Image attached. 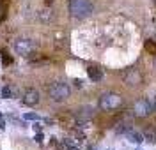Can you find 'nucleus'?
I'll list each match as a JSON object with an SVG mask.
<instances>
[{
	"label": "nucleus",
	"mask_w": 156,
	"mask_h": 150,
	"mask_svg": "<svg viewBox=\"0 0 156 150\" xmlns=\"http://www.w3.org/2000/svg\"><path fill=\"white\" fill-rule=\"evenodd\" d=\"M69 12L73 18L83 20L92 14V4L89 0H69Z\"/></svg>",
	"instance_id": "nucleus-1"
},
{
	"label": "nucleus",
	"mask_w": 156,
	"mask_h": 150,
	"mask_svg": "<svg viewBox=\"0 0 156 150\" xmlns=\"http://www.w3.org/2000/svg\"><path fill=\"white\" fill-rule=\"evenodd\" d=\"M48 94L55 102H62V101H66L69 97L71 88H69V85L62 83V81H55L48 87Z\"/></svg>",
	"instance_id": "nucleus-2"
},
{
	"label": "nucleus",
	"mask_w": 156,
	"mask_h": 150,
	"mask_svg": "<svg viewBox=\"0 0 156 150\" xmlns=\"http://www.w3.org/2000/svg\"><path fill=\"white\" fill-rule=\"evenodd\" d=\"M122 104V97L115 94V92H107L99 97V108L105 111H112V110H117L119 106Z\"/></svg>",
	"instance_id": "nucleus-3"
},
{
	"label": "nucleus",
	"mask_w": 156,
	"mask_h": 150,
	"mask_svg": "<svg viewBox=\"0 0 156 150\" xmlns=\"http://www.w3.org/2000/svg\"><path fill=\"white\" fill-rule=\"evenodd\" d=\"M14 50L21 57H30L34 51L37 50V44H36V41H32V39H18L14 42Z\"/></svg>",
	"instance_id": "nucleus-4"
},
{
	"label": "nucleus",
	"mask_w": 156,
	"mask_h": 150,
	"mask_svg": "<svg viewBox=\"0 0 156 150\" xmlns=\"http://www.w3.org/2000/svg\"><path fill=\"white\" fill-rule=\"evenodd\" d=\"M151 111H153V106L146 99H138L135 102V106H133V115L136 118H146V117L151 115Z\"/></svg>",
	"instance_id": "nucleus-5"
},
{
	"label": "nucleus",
	"mask_w": 156,
	"mask_h": 150,
	"mask_svg": "<svg viewBox=\"0 0 156 150\" xmlns=\"http://www.w3.org/2000/svg\"><path fill=\"white\" fill-rule=\"evenodd\" d=\"M122 80L126 85H131V87H136V85H140L142 83V72L135 67H129L122 72Z\"/></svg>",
	"instance_id": "nucleus-6"
},
{
	"label": "nucleus",
	"mask_w": 156,
	"mask_h": 150,
	"mask_svg": "<svg viewBox=\"0 0 156 150\" xmlns=\"http://www.w3.org/2000/svg\"><path fill=\"white\" fill-rule=\"evenodd\" d=\"M21 101H23V104H27V106H36L39 102V92L36 88H27Z\"/></svg>",
	"instance_id": "nucleus-7"
},
{
	"label": "nucleus",
	"mask_w": 156,
	"mask_h": 150,
	"mask_svg": "<svg viewBox=\"0 0 156 150\" xmlns=\"http://www.w3.org/2000/svg\"><path fill=\"white\" fill-rule=\"evenodd\" d=\"M92 115H94V111H92V108H82V110L76 113V117L75 118L78 120V122H87V120L92 118Z\"/></svg>",
	"instance_id": "nucleus-8"
},
{
	"label": "nucleus",
	"mask_w": 156,
	"mask_h": 150,
	"mask_svg": "<svg viewBox=\"0 0 156 150\" xmlns=\"http://www.w3.org/2000/svg\"><path fill=\"white\" fill-rule=\"evenodd\" d=\"M87 74H89V78L92 81H99L101 78H103V71L99 69V67H94V65H90L87 69Z\"/></svg>",
	"instance_id": "nucleus-9"
},
{
	"label": "nucleus",
	"mask_w": 156,
	"mask_h": 150,
	"mask_svg": "<svg viewBox=\"0 0 156 150\" xmlns=\"http://www.w3.org/2000/svg\"><path fill=\"white\" fill-rule=\"evenodd\" d=\"M144 140H147L149 143H156V129L154 127H147V129H144Z\"/></svg>",
	"instance_id": "nucleus-10"
},
{
	"label": "nucleus",
	"mask_w": 156,
	"mask_h": 150,
	"mask_svg": "<svg viewBox=\"0 0 156 150\" xmlns=\"http://www.w3.org/2000/svg\"><path fill=\"white\" fill-rule=\"evenodd\" d=\"M144 50L149 55H156V41H146L144 42Z\"/></svg>",
	"instance_id": "nucleus-11"
},
{
	"label": "nucleus",
	"mask_w": 156,
	"mask_h": 150,
	"mask_svg": "<svg viewBox=\"0 0 156 150\" xmlns=\"http://www.w3.org/2000/svg\"><path fill=\"white\" fill-rule=\"evenodd\" d=\"M128 140L133 143H140V141H144V136L138 132H133V131H128Z\"/></svg>",
	"instance_id": "nucleus-12"
},
{
	"label": "nucleus",
	"mask_w": 156,
	"mask_h": 150,
	"mask_svg": "<svg viewBox=\"0 0 156 150\" xmlns=\"http://www.w3.org/2000/svg\"><path fill=\"white\" fill-rule=\"evenodd\" d=\"M39 18H41V21H50V18H51V11L43 9L41 12H39Z\"/></svg>",
	"instance_id": "nucleus-13"
},
{
	"label": "nucleus",
	"mask_w": 156,
	"mask_h": 150,
	"mask_svg": "<svg viewBox=\"0 0 156 150\" xmlns=\"http://www.w3.org/2000/svg\"><path fill=\"white\" fill-rule=\"evenodd\" d=\"M2 97L4 99H11V87H4L2 88Z\"/></svg>",
	"instance_id": "nucleus-14"
},
{
	"label": "nucleus",
	"mask_w": 156,
	"mask_h": 150,
	"mask_svg": "<svg viewBox=\"0 0 156 150\" xmlns=\"http://www.w3.org/2000/svg\"><path fill=\"white\" fill-rule=\"evenodd\" d=\"M23 118H25V120H37L39 117L36 115V113H25V115H23Z\"/></svg>",
	"instance_id": "nucleus-15"
},
{
	"label": "nucleus",
	"mask_w": 156,
	"mask_h": 150,
	"mask_svg": "<svg viewBox=\"0 0 156 150\" xmlns=\"http://www.w3.org/2000/svg\"><path fill=\"white\" fill-rule=\"evenodd\" d=\"M5 18V5L0 2V20H4Z\"/></svg>",
	"instance_id": "nucleus-16"
},
{
	"label": "nucleus",
	"mask_w": 156,
	"mask_h": 150,
	"mask_svg": "<svg viewBox=\"0 0 156 150\" xmlns=\"http://www.w3.org/2000/svg\"><path fill=\"white\" fill-rule=\"evenodd\" d=\"M9 64H11V58L7 55H4V65H9Z\"/></svg>",
	"instance_id": "nucleus-17"
},
{
	"label": "nucleus",
	"mask_w": 156,
	"mask_h": 150,
	"mask_svg": "<svg viewBox=\"0 0 156 150\" xmlns=\"http://www.w3.org/2000/svg\"><path fill=\"white\" fill-rule=\"evenodd\" d=\"M36 141H37V143H43V134H41V132H37V136H36Z\"/></svg>",
	"instance_id": "nucleus-18"
},
{
	"label": "nucleus",
	"mask_w": 156,
	"mask_h": 150,
	"mask_svg": "<svg viewBox=\"0 0 156 150\" xmlns=\"http://www.w3.org/2000/svg\"><path fill=\"white\" fill-rule=\"evenodd\" d=\"M34 131H37V132H41V125H39V124H34Z\"/></svg>",
	"instance_id": "nucleus-19"
},
{
	"label": "nucleus",
	"mask_w": 156,
	"mask_h": 150,
	"mask_svg": "<svg viewBox=\"0 0 156 150\" xmlns=\"http://www.w3.org/2000/svg\"><path fill=\"white\" fill-rule=\"evenodd\" d=\"M151 106H153V111H156V97H154V101H153V104H151Z\"/></svg>",
	"instance_id": "nucleus-20"
},
{
	"label": "nucleus",
	"mask_w": 156,
	"mask_h": 150,
	"mask_svg": "<svg viewBox=\"0 0 156 150\" xmlns=\"http://www.w3.org/2000/svg\"><path fill=\"white\" fill-rule=\"evenodd\" d=\"M0 120H2V113H0Z\"/></svg>",
	"instance_id": "nucleus-21"
},
{
	"label": "nucleus",
	"mask_w": 156,
	"mask_h": 150,
	"mask_svg": "<svg viewBox=\"0 0 156 150\" xmlns=\"http://www.w3.org/2000/svg\"><path fill=\"white\" fill-rule=\"evenodd\" d=\"M0 92H2V88H0Z\"/></svg>",
	"instance_id": "nucleus-22"
},
{
	"label": "nucleus",
	"mask_w": 156,
	"mask_h": 150,
	"mask_svg": "<svg viewBox=\"0 0 156 150\" xmlns=\"http://www.w3.org/2000/svg\"><path fill=\"white\" fill-rule=\"evenodd\" d=\"M48 2H51V0H48Z\"/></svg>",
	"instance_id": "nucleus-23"
},
{
	"label": "nucleus",
	"mask_w": 156,
	"mask_h": 150,
	"mask_svg": "<svg viewBox=\"0 0 156 150\" xmlns=\"http://www.w3.org/2000/svg\"><path fill=\"white\" fill-rule=\"evenodd\" d=\"M154 2H156V0H154Z\"/></svg>",
	"instance_id": "nucleus-24"
}]
</instances>
